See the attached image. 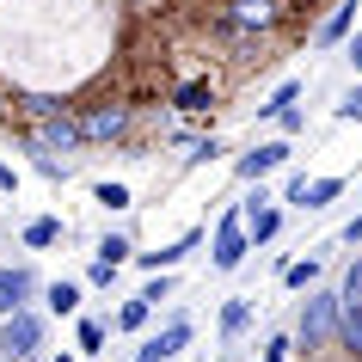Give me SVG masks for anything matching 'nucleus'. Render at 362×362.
<instances>
[{"label": "nucleus", "mask_w": 362, "mask_h": 362, "mask_svg": "<svg viewBox=\"0 0 362 362\" xmlns=\"http://www.w3.org/2000/svg\"><path fill=\"white\" fill-rule=\"evenodd\" d=\"M172 288H178V283H172V270H160V276H148V283L135 288V295H141L148 307H160V301H172Z\"/></svg>", "instance_id": "24"}, {"label": "nucleus", "mask_w": 362, "mask_h": 362, "mask_svg": "<svg viewBox=\"0 0 362 362\" xmlns=\"http://www.w3.org/2000/svg\"><path fill=\"white\" fill-rule=\"evenodd\" d=\"M356 6H362V0H338V6H332V19L313 31V49H338V43L356 31Z\"/></svg>", "instance_id": "10"}, {"label": "nucleus", "mask_w": 362, "mask_h": 362, "mask_svg": "<svg viewBox=\"0 0 362 362\" xmlns=\"http://www.w3.org/2000/svg\"><path fill=\"white\" fill-rule=\"evenodd\" d=\"M74 117L86 141H123L129 135V105H93V111H74Z\"/></svg>", "instance_id": "8"}, {"label": "nucleus", "mask_w": 362, "mask_h": 362, "mask_svg": "<svg viewBox=\"0 0 362 362\" xmlns=\"http://www.w3.org/2000/svg\"><path fill=\"white\" fill-rule=\"evenodd\" d=\"M111 283H117V270H111V264H98V258L86 264V276H80V288H93V295H105Z\"/></svg>", "instance_id": "26"}, {"label": "nucleus", "mask_w": 362, "mask_h": 362, "mask_svg": "<svg viewBox=\"0 0 362 362\" xmlns=\"http://www.w3.org/2000/svg\"><path fill=\"white\" fill-rule=\"evenodd\" d=\"M246 252H252V240H246V221H240V209H228L221 221H215V240H209V264L221 270V276H233V270L246 264Z\"/></svg>", "instance_id": "5"}, {"label": "nucleus", "mask_w": 362, "mask_h": 362, "mask_svg": "<svg viewBox=\"0 0 362 362\" xmlns=\"http://www.w3.org/2000/svg\"><path fill=\"white\" fill-rule=\"evenodd\" d=\"M62 233H68V228H62V215H31V221L19 228V240H25V252H49Z\"/></svg>", "instance_id": "13"}, {"label": "nucleus", "mask_w": 362, "mask_h": 362, "mask_svg": "<svg viewBox=\"0 0 362 362\" xmlns=\"http://www.w3.org/2000/svg\"><path fill=\"white\" fill-rule=\"evenodd\" d=\"M148 320H153V307L141 301V295H129V301L117 307V320H111V332H148Z\"/></svg>", "instance_id": "20"}, {"label": "nucleus", "mask_w": 362, "mask_h": 362, "mask_svg": "<svg viewBox=\"0 0 362 362\" xmlns=\"http://www.w3.org/2000/svg\"><path fill=\"white\" fill-rule=\"evenodd\" d=\"M332 332H338V288H307L301 313L288 325V344H295L301 356H320L325 344H332Z\"/></svg>", "instance_id": "2"}, {"label": "nucleus", "mask_w": 362, "mask_h": 362, "mask_svg": "<svg viewBox=\"0 0 362 362\" xmlns=\"http://www.w3.org/2000/svg\"><path fill=\"white\" fill-rule=\"evenodd\" d=\"M332 338H338L350 356H362V307H344L338 301V332H332Z\"/></svg>", "instance_id": "19"}, {"label": "nucleus", "mask_w": 362, "mask_h": 362, "mask_svg": "<svg viewBox=\"0 0 362 362\" xmlns=\"http://www.w3.org/2000/svg\"><path fill=\"white\" fill-rule=\"evenodd\" d=\"M0 191H19V172L6 166V160H0Z\"/></svg>", "instance_id": "32"}, {"label": "nucleus", "mask_w": 362, "mask_h": 362, "mask_svg": "<svg viewBox=\"0 0 362 362\" xmlns=\"http://www.w3.org/2000/svg\"><path fill=\"white\" fill-rule=\"evenodd\" d=\"M338 240H344V246H362V209H356V215H350V221L338 228Z\"/></svg>", "instance_id": "31"}, {"label": "nucleus", "mask_w": 362, "mask_h": 362, "mask_svg": "<svg viewBox=\"0 0 362 362\" xmlns=\"http://www.w3.org/2000/svg\"><path fill=\"white\" fill-rule=\"evenodd\" d=\"M338 117H344V123H362V80H356V86H350V93L338 98Z\"/></svg>", "instance_id": "27"}, {"label": "nucleus", "mask_w": 362, "mask_h": 362, "mask_svg": "<svg viewBox=\"0 0 362 362\" xmlns=\"http://www.w3.org/2000/svg\"><path fill=\"white\" fill-rule=\"evenodd\" d=\"M215 325H221V338H228V344H240V338L252 332V301H246V295L221 301V320H215Z\"/></svg>", "instance_id": "15"}, {"label": "nucleus", "mask_w": 362, "mask_h": 362, "mask_svg": "<svg viewBox=\"0 0 362 362\" xmlns=\"http://www.w3.org/2000/svg\"><path fill=\"white\" fill-rule=\"evenodd\" d=\"M19 111L31 117V141L43 153H62V166H74L80 153H86V135H80V117L56 98H19Z\"/></svg>", "instance_id": "1"}, {"label": "nucleus", "mask_w": 362, "mask_h": 362, "mask_svg": "<svg viewBox=\"0 0 362 362\" xmlns=\"http://www.w3.org/2000/svg\"><path fill=\"white\" fill-rule=\"evenodd\" d=\"M344 56H350V68H356V80H362V25L344 37Z\"/></svg>", "instance_id": "30"}, {"label": "nucleus", "mask_w": 362, "mask_h": 362, "mask_svg": "<svg viewBox=\"0 0 362 362\" xmlns=\"http://www.w3.org/2000/svg\"><path fill=\"white\" fill-rule=\"evenodd\" d=\"M344 191H350V178H307V191H301V203H295V209L320 215V209H332Z\"/></svg>", "instance_id": "12"}, {"label": "nucleus", "mask_w": 362, "mask_h": 362, "mask_svg": "<svg viewBox=\"0 0 362 362\" xmlns=\"http://www.w3.org/2000/svg\"><path fill=\"white\" fill-rule=\"evenodd\" d=\"M191 338H197V325H191V313H172L160 332H148V338L135 344V356L129 362H172L178 350H191Z\"/></svg>", "instance_id": "4"}, {"label": "nucleus", "mask_w": 362, "mask_h": 362, "mask_svg": "<svg viewBox=\"0 0 362 362\" xmlns=\"http://www.w3.org/2000/svg\"><path fill=\"white\" fill-rule=\"evenodd\" d=\"M288 153H295V148H288L283 135H276V141H258L252 153H240V166H233V178H240V185H264L270 172H283V166H288Z\"/></svg>", "instance_id": "7"}, {"label": "nucleus", "mask_w": 362, "mask_h": 362, "mask_svg": "<svg viewBox=\"0 0 362 362\" xmlns=\"http://www.w3.org/2000/svg\"><path fill=\"white\" fill-rule=\"evenodd\" d=\"M0 105H6V86H0Z\"/></svg>", "instance_id": "34"}, {"label": "nucleus", "mask_w": 362, "mask_h": 362, "mask_svg": "<svg viewBox=\"0 0 362 362\" xmlns=\"http://www.w3.org/2000/svg\"><path fill=\"white\" fill-rule=\"evenodd\" d=\"M276 129H283V141H288V135H301L307 129V111H301V105H288V111L276 117Z\"/></svg>", "instance_id": "28"}, {"label": "nucleus", "mask_w": 362, "mask_h": 362, "mask_svg": "<svg viewBox=\"0 0 362 362\" xmlns=\"http://www.w3.org/2000/svg\"><path fill=\"white\" fill-rule=\"evenodd\" d=\"M221 135H203V141H191V153H185V160H191V166H209V160H221Z\"/></svg>", "instance_id": "25"}, {"label": "nucleus", "mask_w": 362, "mask_h": 362, "mask_svg": "<svg viewBox=\"0 0 362 362\" xmlns=\"http://www.w3.org/2000/svg\"><path fill=\"white\" fill-rule=\"evenodd\" d=\"M338 301H344V307H362V252L350 258V270L338 276Z\"/></svg>", "instance_id": "23"}, {"label": "nucleus", "mask_w": 362, "mask_h": 362, "mask_svg": "<svg viewBox=\"0 0 362 362\" xmlns=\"http://www.w3.org/2000/svg\"><path fill=\"white\" fill-rule=\"evenodd\" d=\"M49 362H74V356H49Z\"/></svg>", "instance_id": "33"}, {"label": "nucleus", "mask_w": 362, "mask_h": 362, "mask_svg": "<svg viewBox=\"0 0 362 362\" xmlns=\"http://www.w3.org/2000/svg\"><path fill=\"white\" fill-rule=\"evenodd\" d=\"M74 338H80V350H86V356H98V350H105V338H111V325L98 320V313H74Z\"/></svg>", "instance_id": "18"}, {"label": "nucleus", "mask_w": 362, "mask_h": 362, "mask_svg": "<svg viewBox=\"0 0 362 362\" xmlns=\"http://www.w3.org/2000/svg\"><path fill=\"white\" fill-rule=\"evenodd\" d=\"M37 295H43V276H37L31 258H25V264H0V320H6V313H25Z\"/></svg>", "instance_id": "6"}, {"label": "nucleus", "mask_w": 362, "mask_h": 362, "mask_svg": "<svg viewBox=\"0 0 362 362\" xmlns=\"http://www.w3.org/2000/svg\"><path fill=\"white\" fill-rule=\"evenodd\" d=\"M215 105V80H185V86H178V93H172V111H185V117H197V111H209Z\"/></svg>", "instance_id": "14"}, {"label": "nucleus", "mask_w": 362, "mask_h": 362, "mask_svg": "<svg viewBox=\"0 0 362 362\" xmlns=\"http://www.w3.org/2000/svg\"><path fill=\"white\" fill-rule=\"evenodd\" d=\"M93 203H98L105 215H123L135 197H129V185H123V178H98V185H93Z\"/></svg>", "instance_id": "17"}, {"label": "nucleus", "mask_w": 362, "mask_h": 362, "mask_svg": "<svg viewBox=\"0 0 362 362\" xmlns=\"http://www.w3.org/2000/svg\"><path fill=\"white\" fill-rule=\"evenodd\" d=\"M295 98H301V80H283V86H276V93H270L264 105H258V117H264V123H276V117H283L288 105H295Z\"/></svg>", "instance_id": "21"}, {"label": "nucleus", "mask_w": 362, "mask_h": 362, "mask_svg": "<svg viewBox=\"0 0 362 362\" xmlns=\"http://www.w3.org/2000/svg\"><path fill=\"white\" fill-rule=\"evenodd\" d=\"M37 301H43V313H56V320H74V313H80V301H86V288L62 276V283H43V295H37Z\"/></svg>", "instance_id": "11"}, {"label": "nucleus", "mask_w": 362, "mask_h": 362, "mask_svg": "<svg viewBox=\"0 0 362 362\" xmlns=\"http://www.w3.org/2000/svg\"><path fill=\"white\" fill-rule=\"evenodd\" d=\"M288 350H295L288 332H276V338H264V356H258V362H288Z\"/></svg>", "instance_id": "29"}, {"label": "nucleus", "mask_w": 362, "mask_h": 362, "mask_svg": "<svg viewBox=\"0 0 362 362\" xmlns=\"http://www.w3.org/2000/svg\"><path fill=\"white\" fill-rule=\"evenodd\" d=\"M43 344H49V320H43L37 307L0 320V356L6 362H43Z\"/></svg>", "instance_id": "3"}, {"label": "nucleus", "mask_w": 362, "mask_h": 362, "mask_svg": "<svg viewBox=\"0 0 362 362\" xmlns=\"http://www.w3.org/2000/svg\"><path fill=\"white\" fill-rule=\"evenodd\" d=\"M320 270H325V258H295V264L283 270V283L288 288H313V283H320Z\"/></svg>", "instance_id": "22"}, {"label": "nucleus", "mask_w": 362, "mask_h": 362, "mask_svg": "<svg viewBox=\"0 0 362 362\" xmlns=\"http://www.w3.org/2000/svg\"><path fill=\"white\" fill-rule=\"evenodd\" d=\"M93 258H98V264H111V270H123V264L135 258V240H129V233H98Z\"/></svg>", "instance_id": "16"}, {"label": "nucleus", "mask_w": 362, "mask_h": 362, "mask_svg": "<svg viewBox=\"0 0 362 362\" xmlns=\"http://www.w3.org/2000/svg\"><path fill=\"white\" fill-rule=\"evenodd\" d=\"M197 246H203V228L178 233V240H172V246H160V252H135L129 264H141V270H148V276H160V270H178V264H185V258H191Z\"/></svg>", "instance_id": "9"}]
</instances>
